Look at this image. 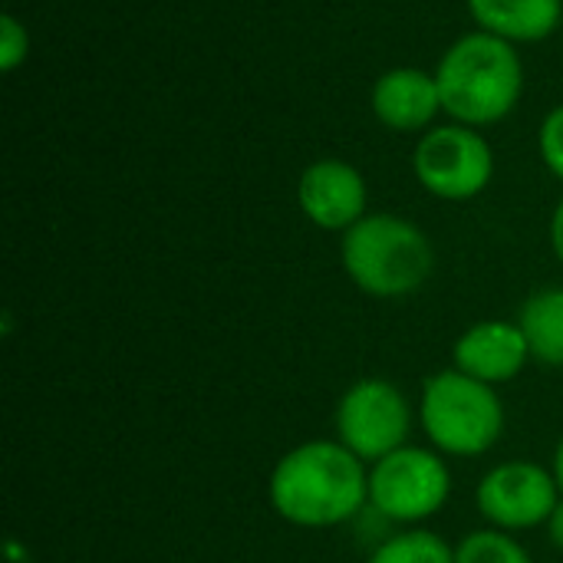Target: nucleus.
<instances>
[{
	"label": "nucleus",
	"mask_w": 563,
	"mask_h": 563,
	"mask_svg": "<svg viewBox=\"0 0 563 563\" xmlns=\"http://www.w3.org/2000/svg\"><path fill=\"white\" fill-rule=\"evenodd\" d=\"M343 271L376 300H402L422 290L435 271L429 234L409 218L369 211L343 234Z\"/></svg>",
	"instance_id": "3"
},
{
	"label": "nucleus",
	"mask_w": 563,
	"mask_h": 563,
	"mask_svg": "<svg viewBox=\"0 0 563 563\" xmlns=\"http://www.w3.org/2000/svg\"><path fill=\"white\" fill-rule=\"evenodd\" d=\"M442 112L459 125L501 122L525 92V66L518 49L485 30L455 40L435 69Z\"/></svg>",
	"instance_id": "2"
},
{
	"label": "nucleus",
	"mask_w": 563,
	"mask_h": 563,
	"mask_svg": "<svg viewBox=\"0 0 563 563\" xmlns=\"http://www.w3.org/2000/svg\"><path fill=\"white\" fill-rule=\"evenodd\" d=\"M538 145H541L544 165L563 181V106L551 109L548 119L541 122V139H538Z\"/></svg>",
	"instance_id": "17"
},
{
	"label": "nucleus",
	"mask_w": 563,
	"mask_h": 563,
	"mask_svg": "<svg viewBox=\"0 0 563 563\" xmlns=\"http://www.w3.org/2000/svg\"><path fill=\"white\" fill-rule=\"evenodd\" d=\"M561 498L554 472L528 459L498 462L475 485V508L482 521L508 534L544 528Z\"/></svg>",
	"instance_id": "7"
},
{
	"label": "nucleus",
	"mask_w": 563,
	"mask_h": 563,
	"mask_svg": "<svg viewBox=\"0 0 563 563\" xmlns=\"http://www.w3.org/2000/svg\"><path fill=\"white\" fill-rule=\"evenodd\" d=\"M544 528H548V541H551V548L563 554V498L558 501V508H554V515H551V521H548Z\"/></svg>",
	"instance_id": "18"
},
{
	"label": "nucleus",
	"mask_w": 563,
	"mask_h": 563,
	"mask_svg": "<svg viewBox=\"0 0 563 563\" xmlns=\"http://www.w3.org/2000/svg\"><path fill=\"white\" fill-rule=\"evenodd\" d=\"M412 422H416V412L406 393L396 383L379 379V376L356 379L340 396L336 412H333L336 442H343L366 465L409 445Z\"/></svg>",
	"instance_id": "6"
},
{
	"label": "nucleus",
	"mask_w": 563,
	"mask_h": 563,
	"mask_svg": "<svg viewBox=\"0 0 563 563\" xmlns=\"http://www.w3.org/2000/svg\"><path fill=\"white\" fill-rule=\"evenodd\" d=\"M452 498V468L432 445H402L369 465V505L396 528H422Z\"/></svg>",
	"instance_id": "5"
},
{
	"label": "nucleus",
	"mask_w": 563,
	"mask_h": 563,
	"mask_svg": "<svg viewBox=\"0 0 563 563\" xmlns=\"http://www.w3.org/2000/svg\"><path fill=\"white\" fill-rule=\"evenodd\" d=\"M518 327L531 346V360L563 369V284L534 290L521 310Z\"/></svg>",
	"instance_id": "13"
},
{
	"label": "nucleus",
	"mask_w": 563,
	"mask_h": 563,
	"mask_svg": "<svg viewBox=\"0 0 563 563\" xmlns=\"http://www.w3.org/2000/svg\"><path fill=\"white\" fill-rule=\"evenodd\" d=\"M30 53V33L26 26L13 16V13H3L0 16V69L3 73H13Z\"/></svg>",
	"instance_id": "16"
},
{
	"label": "nucleus",
	"mask_w": 563,
	"mask_h": 563,
	"mask_svg": "<svg viewBox=\"0 0 563 563\" xmlns=\"http://www.w3.org/2000/svg\"><path fill=\"white\" fill-rule=\"evenodd\" d=\"M366 563H455V544L429 528H402L373 548Z\"/></svg>",
	"instance_id": "14"
},
{
	"label": "nucleus",
	"mask_w": 563,
	"mask_h": 563,
	"mask_svg": "<svg viewBox=\"0 0 563 563\" xmlns=\"http://www.w3.org/2000/svg\"><path fill=\"white\" fill-rule=\"evenodd\" d=\"M419 422L429 445L445 459H478L501 442L508 416L495 386L449 366L426 379Z\"/></svg>",
	"instance_id": "4"
},
{
	"label": "nucleus",
	"mask_w": 563,
	"mask_h": 563,
	"mask_svg": "<svg viewBox=\"0 0 563 563\" xmlns=\"http://www.w3.org/2000/svg\"><path fill=\"white\" fill-rule=\"evenodd\" d=\"M455 563H534V558L515 534L485 525L459 538Z\"/></svg>",
	"instance_id": "15"
},
{
	"label": "nucleus",
	"mask_w": 563,
	"mask_h": 563,
	"mask_svg": "<svg viewBox=\"0 0 563 563\" xmlns=\"http://www.w3.org/2000/svg\"><path fill=\"white\" fill-rule=\"evenodd\" d=\"M419 185L442 201L478 198L495 175L492 145L472 125H439L422 135L412 155Z\"/></svg>",
	"instance_id": "8"
},
{
	"label": "nucleus",
	"mask_w": 563,
	"mask_h": 563,
	"mask_svg": "<svg viewBox=\"0 0 563 563\" xmlns=\"http://www.w3.org/2000/svg\"><path fill=\"white\" fill-rule=\"evenodd\" d=\"M297 201L310 224L323 231H350L369 211V191L360 168L340 158H320L303 168L297 181Z\"/></svg>",
	"instance_id": "9"
},
{
	"label": "nucleus",
	"mask_w": 563,
	"mask_h": 563,
	"mask_svg": "<svg viewBox=\"0 0 563 563\" xmlns=\"http://www.w3.org/2000/svg\"><path fill=\"white\" fill-rule=\"evenodd\" d=\"M475 23L508 43H534L561 26L563 0H468Z\"/></svg>",
	"instance_id": "12"
},
{
	"label": "nucleus",
	"mask_w": 563,
	"mask_h": 563,
	"mask_svg": "<svg viewBox=\"0 0 563 563\" xmlns=\"http://www.w3.org/2000/svg\"><path fill=\"white\" fill-rule=\"evenodd\" d=\"M551 247H554L558 261L563 264V198L561 205L554 208V218H551Z\"/></svg>",
	"instance_id": "19"
},
{
	"label": "nucleus",
	"mask_w": 563,
	"mask_h": 563,
	"mask_svg": "<svg viewBox=\"0 0 563 563\" xmlns=\"http://www.w3.org/2000/svg\"><path fill=\"white\" fill-rule=\"evenodd\" d=\"M373 112L386 129L419 132L442 112V92L435 73L416 66H396L373 86Z\"/></svg>",
	"instance_id": "11"
},
{
	"label": "nucleus",
	"mask_w": 563,
	"mask_h": 563,
	"mask_svg": "<svg viewBox=\"0 0 563 563\" xmlns=\"http://www.w3.org/2000/svg\"><path fill=\"white\" fill-rule=\"evenodd\" d=\"M267 501L280 521L303 531L353 525L369 505V465L336 439L300 442L277 459Z\"/></svg>",
	"instance_id": "1"
},
{
	"label": "nucleus",
	"mask_w": 563,
	"mask_h": 563,
	"mask_svg": "<svg viewBox=\"0 0 563 563\" xmlns=\"http://www.w3.org/2000/svg\"><path fill=\"white\" fill-rule=\"evenodd\" d=\"M528 363L531 346L518 320H478L468 330H462V336L452 346V366L495 389L515 383Z\"/></svg>",
	"instance_id": "10"
},
{
	"label": "nucleus",
	"mask_w": 563,
	"mask_h": 563,
	"mask_svg": "<svg viewBox=\"0 0 563 563\" xmlns=\"http://www.w3.org/2000/svg\"><path fill=\"white\" fill-rule=\"evenodd\" d=\"M551 472H554V478H558V485H561V492H563V439L558 442V449H554V462H551Z\"/></svg>",
	"instance_id": "20"
}]
</instances>
